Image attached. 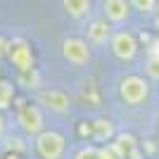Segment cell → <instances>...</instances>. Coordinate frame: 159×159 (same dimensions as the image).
I'll use <instances>...</instances> for the list:
<instances>
[{
    "label": "cell",
    "mask_w": 159,
    "mask_h": 159,
    "mask_svg": "<svg viewBox=\"0 0 159 159\" xmlns=\"http://www.w3.org/2000/svg\"><path fill=\"white\" fill-rule=\"evenodd\" d=\"M145 74H147V81H159V55H150L147 57Z\"/></svg>",
    "instance_id": "5bb4252c"
},
{
    "label": "cell",
    "mask_w": 159,
    "mask_h": 159,
    "mask_svg": "<svg viewBox=\"0 0 159 159\" xmlns=\"http://www.w3.org/2000/svg\"><path fill=\"white\" fill-rule=\"evenodd\" d=\"M133 7L128 0H105L102 2V19L107 24H124L128 21Z\"/></svg>",
    "instance_id": "ba28073f"
},
{
    "label": "cell",
    "mask_w": 159,
    "mask_h": 159,
    "mask_svg": "<svg viewBox=\"0 0 159 159\" xmlns=\"http://www.w3.org/2000/svg\"><path fill=\"white\" fill-rule=\"evenodd\" d=\"M36 105L40 109H48L52 114H69L71 112V98L69 93L60 90V88H43L36 93Z\"/></svg>",
    "instance_id": "277c9868"
},
{
    "label": "cell",
    "mask_w": 159,
    "mask_h": 159,
    "mask_svg": "<svg viewBox=\"0 0 159 159\" xmlns=\"http://www.w3.org/2000/svg\"><path fill=\"white\" fill-rule=\"evenodd\" d=\"M74 159H100L98 154V147L95 145H83L76 150V154H74Z\"/></svg>",
    "instance_id": "2e32d148"
},
{
    "label": "cell",
    "mask_w": 159,
    "mask_h": 159,
    "mask_svg": "<svg viewBox=\"0 0 159 159\" xmlns=\"http://www.w3.org/2000/svg\"><path fill=\"white\" fill-rule=\"evenodd\" d=\"M62 57L71 66H86L90 62V45L86 43V38L69 36L62 40Z\"/></svg>",
    "instance_id": "8992f818"
},
{
    "label": "cell",
    "mask_w": 159,
    "mask_h": 159,
    "mask_svg": "<svg viewBox=\"0 0 159 159\" xmlns=\"http://www.w3.org/2000/svg\"><path fill=\"white\" fill-rule=\"evenodd\" d=\"M33 150L40 159H64L66 154V135L55 128H45L33 138Z\"/></svg>",
    "instance_id": "7a4b0ae2"
},
{
    "label": "cell",
    "mask_w": 159,
    "mask_h": 159,
    "mask_svg": "<svg viewBox=\"0 0 159 159\" xmlns=\"http://www.w3.org/2000/svg\"><path fill=\"white\" fill-rule=\"evenodd\" d=\"M62 7H64V12L71 19H86L93 12V2L90 0H64Z\"/></svg>",
    "instance_id": "30bf717a"
},
{
    "label": "cell",
    "mask_w": 159,
    "mask_h": 159,
    "mask_svg": "<svg viewBox=\"0 0 159 159\" xmlns=\"http://www.w3.org/2000/svg\"><path fill=\"white\" fill-rule=\"evenodd\" d=\"M119 98L128 107H140L150 98V81L143 74H128L119 81Z\"/></svg>",
    "instance_id": "6da1fadb"
},
{
    "label": "cell",
    "mask_w": 159,
    "mask_h": 159,
    "mask_svg": "<svg viewBox=\"0 0 159 159\" xmlns=\"http://www.w3.org/2000/svg\"><path fill=\"white\" fill-rule=\"evenodd\" d=\"M12 100H14V83H12V81L0 79V112L10 109Z\"/></svg>",
    "instance_id": "7c38bea8"
},
{
    "label": "cell",
    "mask_w": 159,
    "mask_h": 159,
    "mask_svg": "<svg viewBox=\"0 0 159 159\" xmlns=\"http://www.w3.org/2000/svg\"><path fill=\"white\" fill-rule=\"evenodd\" d=\"M131 7H135L138 12H143V14H157V10H159V2H154V0H133L131 2Z\"/></svg>",
    "instance_id": "9a60e30c"
},
{
    "label": "cell",
    "mask_w": 159,
    "mask_h": 159,
    "mask_svg": "<svg viewBox=\"0 0 159 159\" xmlns=\"http://www.w3.org/2000/svg\"><path fill=\"white\" fill-rule=\"evenodd\" d=\"M14 121H17V126H19V131L24 133V135H29V138H36L38 133L45 131V114H43V109H40L36 102H21L19 107H17V114H14Z\"/></svg>",
    "instance_id": "3957f363"
},
{
    "label": "cell",
    "mask_w": 159,
    "mask_h": 159,
    "mask_svg": "<svg viewBox=\"0 0 159 159\" xmlns=\"http://www.w3.org/2000/svg\"><path fill=\"white\" fill-rule=\"evenodd\" d=\"M112 38V24H107L102 17H93L86 26V43L88 45H107Z\"/></svg>",
    "instance_id": "9c48e42d"
},
{
    "label": "cell",
    "mask_w": 159,
    "mask_h": 159,
    "mask_svg": "<svg viewBox=\"0 0 159 159\" xmlns=\"http://www.w3.org/2000/svg\"><path fill=\"white\" fill-rule=\"evenodd\" d=\"M98 154H100V159H126V152L116 143H107V145L98 147Z\"/></svg>",
    "instance_id": "4fadbf2b"
},
{
    "label": "cell",
    "mask_w": 159,
    "mask_h": 159,
    "mask_svg": "<svg viewBox=\"0 0 159 159\" xmlns=\"http://www.w3.org/2000/svg\"><path fill=\"white\" fill-rule=\"evenodd\" d=\"M5 133H7V119H5V114L0 112V140L5 138Z\"/></svg>",
    "instance_id": "e0dca14e"
},
{
    "label": "cell",
    "mask_w": 159,
    "mask_h": 159,
    "mask_svg": "<svg viewBox=\"0 0 159 159\" xmlns=\"http://www.w3.org/2000/svg\"><path fill=\"white\" fill-rule=\"evenodd\" d=\"M93 135L95 140H102V143H109V140L116 138V131H114V124L109 119H95L93 121Z\"/></svg>",
    "instance_id": "8fae6325"
},
{
    "label": "cell",
    "mask_w": 159,
    "mask_h": 159,
    "mask_svg": "<svg viewBox=\"0 0 159 159\" xmlns=\"http://www.w3.org/2000/svg\"><path fill=\"white\" fill-rule=\"evenodd\" d=\"M154 31L159 33V10H157V14H154Z\"/></svg>",
    "instance_id": "ac0fdd59"
},
{
    "label": "cell",
    "mask_w": 159,
    "mask_h": 159,
    "mask_svg": "<svg viewBox=\"0 0 159 159\" xmlns=\"http://www.w3.org/2000/svg\"><path fill=\"white\" fill-rule=\"evenodd\" d=\"M109 50L116 60L121 62H133L135 55H138L140 45H138V38L133 36L131 31H112V38H109Z\"/></svg>",
    "instance_id": "5b68a950"
},
{
    "label": "cell",
    "mask_w": 159,
    "mask_h": 159,
    "mask_svg": "<svg viewBox=\"0 0 159 159\" xmlns=\"http://www.w3.org/2000/svg\"><path fill=\"white\" fill-rule=\"evenodd\" d=\"M157 131H159V116H157Z\"/></svg>",
    "instance_id": "d6986e66"
},
{
    "label": "cell",
    "mask_w": 159,
    "mask_h": 159,
    "mask_svg": "<svg viewBox=\"0 0 159 159\" xmlns=\"http://www.w3.org/2000/svg\"><path fill=\"white\" fill-rule=\"evenodd\" d=\"M7 60L17 66V71H19V74L33 71V52H31V48H29L26 40H21V38L10 40V48H7Z\"/></svg>",
    "instance_id": "52a82bcc"
}]
</instances>
